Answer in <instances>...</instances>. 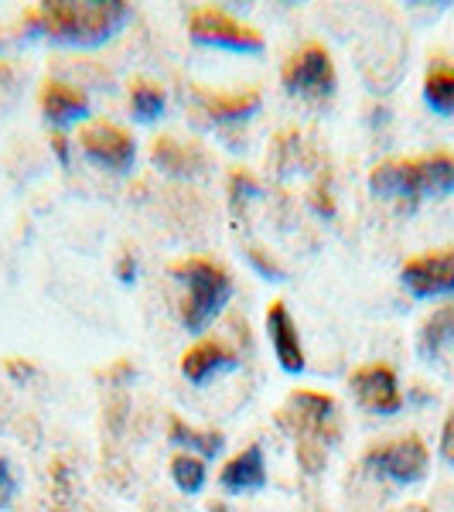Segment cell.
Masks as SVG:
<instances>
[{"instance_id":"1","label":"cell","mask_w":454,"mask_h":512,"mask_svg":"<svg viewBox=\"0 0 454 512\" xmlns=\"http://www.w3.org/2000/svg\"><path fill=\"white\" fill-rule=\"evenodd\" d=\"M130 18L134 11L123 0H55L41 4L28 21L55 45L96 48L117 38Z\"/></svg>"},{"instance_id":"2","label":"cell","mask_w":454,"mask_h":512,"mask_svg":"<svg viewBox=\"0 0 454 512\" xmlns=\"http://www.w3.org/2000/svg\"><path fill=\"white\" fill-rule=\"evenodd\" d=\"M369 188L379 198H393L403 205H417L420 198L454 192V158L451 154H427L417 161H383L369 175Z\"/></svg>"},{"instance_id":"3","label":"cell","mask_w":454,"mask_h":512,"mask_svg":"<svg viewBox=\"0 0 454 512\" xmlns=\"http://www.w3.org/2000/svg\"><path fill=\"white\" fill-rule=\"evenodd\" d=\"M175 274L188 284L181 321H185L188 332H205V325H209V321L226 308L229 294H233V280L226 277V270L216 267V263H209V260L178 263Z\"/></svg>"},{"instance_id":"4","label":"cell","mask_w":454,"mask_h":512,"mask_svg":"<svg viewBox=\"0 0 454 512\" xmlns=\"http://www.w3.org/2000/svg\"><path fill=\"white\" fill-rule=\"evenodd\" d=\"M192 38L198 45H212V48H229L239 55H257L263 52V38L253 28L239 24L233 14L216 11V7H198L192 14Z\"/></svg>"},{"instance_id":"5","label":"cell","mask_w":454,"mask_h":512,"mask_svg":"<svg viewBox=\"0 0 454 512\" xmlns=\"http://www.w3.org/2000/svg\"><path fill=\"white\" fill-rule=\"evenodd\" d=\"M427 448L420 437H400L393 444H379L366 454V468L383 478H390L396 485H414L427 475Z\"/></svg>"},{"instance_id":"6","label":"cell","mask_w":454,"mask_h":512,"mask_svg":"<svg viewBox=\"0 0 454 512\" xmlns=\"http://www.w3.org/2000/svg\"><path fill=\"white\" fill-rule=\"evenodd\" d=\"M332 420H335V400L325 393H294L287 410L280 414V424L291 427L297 437H308L301 448H308V444H321L325 448V437H335Z\"/></svg>"},{"instance_id":"7","label":"cell","mask_w":454,"mask_h":512,"mask_svg":"<svg viewBox=\"0 0 454 512\" xmlns=\"http://www.w3.org/2000/svg\"><path fill=\"white\" fill-rule=\"evenodd\" d=\"M284 86L287 93L308 96V99H325L335 93V69L332 59L321 45H308L287 62L284 69Z\"/></svg>"},{"instance_id":"8","label":"cell","mask_w":454,"mask_h":512,"mask_svg":"<svg viewBox=\"0 0 454 512\" xmlns=\"http://www.w3.org/2000/svg\"><path fill=\"white\" fill-rule=\"evenodd\" d=\"M400 277H403V287L414 297L454 294V246L410 260Z\"/></svg>"},{"instance_id":"9","label":"cell","mask_w":454,"mask_h":512,"mask_svg":"<svg viewBox=\"0 0 454 512\" xmlns=\"http://www.w3.org/2000/svg\"><path fill=\"white\" fill-rule=\"evenodd\" d=\"M352 393L369 414L390 417L403 407L400 386H396V373L390 366H362L352 373Z\"/></svg>"},{"instance_id":"10","label":"cell","mask_w":454,"mask_h":512,"mask_svg":"<svg viewBox=\"0 0 454 512\" xmlns=\"http://www.w3.org/2000/svg\"><path fill=\"white\" fill-rule=\"evenodd\" d=\"M79 140H82V151L110 171H127L137 158V147H134V140H130V134L113 127V123H93V127L82 130Z\"/></svg>"},{"instance_id":"11","label":"cell","mask_w":454,"mask_h":512,"mask_svg":"<svg viewBox=\"0 0 454 512\" xmlns=\"http://www.w3.org/2000/svg\"><path fill=\"white\" fill-rule=\"evenodd\" d=\"M267 335L274 342L277 362L284 373H304V352H301V338H297V328L291 315H287L284 301H274L267 311Z\"/></svg>"},{"instance_id":"12","label":"cell","mask_w":454,"mask_h":512,"mask_svg":"<svg viewBox=\"0 0 454 512\" xmlns=\"http://www.w3.org/2000/svg\"><path fill=\"white\" fill-rule=\"evenodd\" d=\"M222 489L226 492H260L267 489V465H263V451L260 444L239 451L219 475Z\"/></svg>"},{"instance_id":"13","label":"cell","mask_w":454,"mask_h":512,"mask_svg":"<svg viewBox=\"0 0 454 512\" xmlns=\"http://www.w3.org/2000/svg\"><path fill=\"white\" fill-rule=\"evenodd\" d=\"M222 369H236V355L219 342L195 345V349H188L185 359H181V373H185L188 383H195V386H202L205 379L222 373Z\"/></svg>"},{"instance_id":"14","label":"cell","mask_w":454,"mask_h":512,"mask_svg":"<svg viewBox=\"0 0 454 512\" xmlns=\"http://www.w3.org/2000/svg\"><path fill=\"white\" fill-rule=\"evenodd\" d=\"M41 110H45L48 123L55 127H65L72 120L89 117V99L79 89L65 86V82H48L45 93H41Z\"/></svg>"},{"instance_id":"15","label":"cell","mask_w":454,"mask_h":512,"mask_svg":"<svg viewBox=\"0 0 454 512\" xmlns=\"http://www.w3.org/2000/svg\"><path fill=\"white\" fill-rule=\"evenodd\" d=\"M448 342H454V304H444L437 308L431 318L420 325L417 332V352L424 359H437V352L444 349Z\"/></svg>"},{"instance_id":"16","label":"cell","mask_w":454,"mask_h":512,"mask_svg":"<svg viewBox=\"0 0 454 512\" xmlns=\"http://www.w3.org/2000/svg\"><path fill=\"white\" fill-rule=\"evenodd\" d=\"M198 99H202V106L216 120H243L260 110L257 89H250V93H233V96L229 93H198Z\"/></svg>"},{"instance_id":"17","label":"cell","mask_w":454,"mask_h":512,"mask_svg":"<svg viewBox=\"0 0 454 512\" xmlns=\"http://www.w3.org/2000/svg\"><path fill=\"white\" fill-rule=\"evenodd\" d=\"M424 99L434 113H454V65L437 62L424 79Z\"/></svg>"},{"instance_id":"18","label":"cell","mask_w":454,"mask_h":512,"mask_svg":"<svg viewBox=\"0 0 454 512\" xmlns=\"http://www.w3.org/2000/svg\"><path fill=\"white\" fill-rule=\"evenodd\" d=\"M130 110L140 123H151L164 113V93L154 82H137L134 93H130Z\"/></svg>"},{"instance_id":"19","label":"cell","mask_w":454,"mask_h":512,"mask_svg":"<svg viewBox=\"0 0 454 512\" xmlns=\"http://www.w3.org/2000/svg\"><path fill=\"white\" fill-rule=\"evenodd\" d=\"M171 475H175V485L181 492L188 495H198L205 489V478H209V472H205V461L192 458V454H181V458L171 461Z\"/></svg>"},{"instance_id":"20","label":"cell","mask_w":454,"mask_h":512,"mask_svg":"<svg viewBox=\"0 0 454 512\" xmlns=\"http://www.w3.org/2000/svg\"><path fill=\"white\" fill-rule=\"evenodd\" d=\"M171 441L202 451L205 458H216V454L222 451V437L219 434H202V431H195V427H185L181 420H171Z\"/></svg>"},{"instance_id":"21","label":"cell","mask_w":454,"mask_h":512,"mask_svg":"<svg viewBox=\"0 0 454 512\" xmlns=\"http://www.w3.org/2000/svg\"><path fill=\"white\" fill-rule=\"evenodd\" d=\"M154 161H158L164 171H171V175H188V171H192V154H188V147L175 144L171 137H161L158 144H154Z\"/></svg>"},{"instance_id":"22","label":"cell","mask_w":454,"mask_h":512,"mask_svg":"<svg viewBox=\"0 0 454 512\" xmlns=\"http://www.w3.org/2000/svg\"><path fill=\"white\" fill-rule=\"evenodd\" d=\"M14 492H18V478H14L11 465H7V461L0 458V509H4V506H11Z\"/></svg>"},{"instance_id":"23","label":"cell","mask_w":454,"mask_h":512,"mask_svg":"<svg viewBox=\"0 0 454 512\" xmlns=\"http://www.w3.org/2000/svg\"><path fill=\"white\" fill-rule=\"evenodd\" d=\"M441 458L454 465V414L444 420V431H441Z\"/></svg>"},{"instance_id":"24","label":"cell","mask_w":454,"mask_h":512,"mask_svg":"<svg viewBox=\"0 0 454 512\" xmlns=\"http://www.w3.org/2000/svg\"><path fill=\"white\" fill-rule=\"evenodd\" d=\"M52 147H55V154H59L62 164L69 161V151H65V137H52Z\"/></svg>"},{"instance_id":"25","label":"cell","mask_w":454,"mask_h":512,"mask_svg":"<svg viewBox=\"0 0 454 512\" xmlns=\"http://www.w3.org/2000/svg\"><path fill=\"white\" fill-rule=\"evenodd\" d=\"M400 512H427V506H403Z\"/></svg>"}]
</instances>
